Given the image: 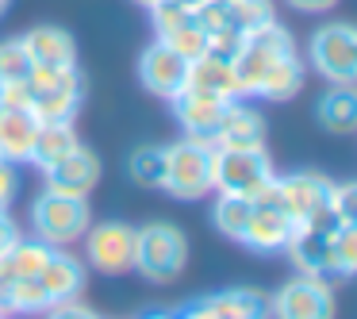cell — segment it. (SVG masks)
Returning <instances> with one entry per match:
<instances>
[{"label": "cell", "mask_w": 357, "mask_h": 319, "mask_svg": "<svg viewBox=\"0 0 357 319\" xmlns=\"http://www.w3.org/2000/svg\"><path fill=\"white\" fill-rule=\"evenodd\" d=\"M39 135V119L27 108H0V158L12 165L31 162V147Z\"/></svg>", "instance_id": "19"}, {"label": "cell", "mask_w": 357, "mask_h": 319, "mask_svg": "<svg viewBox=\"0 0 357 319\" xmlns=\"http://www.w3.org/2000/svg\"><path fill=\"white\" fill-rule=\"evenodd\" d=\"M43 316H50V319H100L93 308H85V304L73 296V300H62V304H54V308H47Z\"/></svg>", "instance_id": "31"}, {"label": "cell", "mask_w": 357, "mask_h": 319, "mask_svg": "<svg viewBox=\"0 0 357 319\" xmlns=\"http://www.w3.org/2000/svg\"><path fill=\"white\" fill-rule=\"evenodd\" d=\"M296 223L269 200H254V212H250V223L242 231V246L257 250V254H277V250L288 246Z\"/></svg>", "instance_id": "16"}, {"label": "cell", "mask_w": 357, "mask_h": 319, "mask_svg": "<svg viewBox=\"0 0 357 319\" xmlns=\"http://www.w3.org/2000/svg\"><path fill=\"white\" fill-rule=\"evenodd\" d=\"M16 188H20V177H16V165L0 158V208H8L16 200Z\"/></svg>", "instance_id": "32"}, {"label": "cell", "mask_w": 357, "mask_h": 319, "mask_svg": "<svg viewBox=\"0 0 357 319\" xmlns=\"http://www.w3.org/2000/svg\"><path fill=\"white\" fill-rule=\"evenodd\" d=\"M288 50H296V43H292V35H288V27L284 24H265V27H257V31H250L246 39H242V47L234 50V77H238V85H242V96H254V89H257V81L265 77V70H269L277 58H284Z\"/></svg>", "instance_id": "7"}, {"label": "cell", "mask_w": 357, "mask_h": 319, "mask_svg": "<svg viewBox=\"0 0 357 319\" xmlns=\"http://www.w3.org/2000/svg\"><path fill=\"white\" fill-rule=\"evenodd\" d=\"M20 239H24V235H20V223L8 216V208H0V258L8 254Z\"/></svg>", "instance_id": "33"}, {"label": "cell", "mask_w": 357, "mask_h": 319, "mask_svg": "<svg viewBox=\"0 0 357 319\" xmlns=\"http://www.w3.org/2000/svg\"><path fill=\"white\" fill-rule=\"evenodd\" d=\"M43 173H47L50 193L85 200V196L96 188V181H100V158H96L89 147H73L70 154H62L54 165H47Z\"/></svg>", "instance_id": "15"}, {"label": "cell", "mask_w": 357, "mask_h": 319, "mask_svg": "<svg viewBox=\"0 0 357 319\" xmlns=\"http://www.w3.org/2000/svg\"><path fill=\"white\" fill-rule=\"evenodd\" d=\"M27 81L35 89L31 112L39 124H73L77 119L81 101H85V81H81L77 66H66V70H58V66H31Z\"/></svg>", "instance_id": "3"}, {"label": "cell", "mask_w": 357, "mask_h": 319, "mask_svg": "<svg viewBox=\"0 0 357 319\" xmlns=\"http://www.w3.org/2000/svg\"><path fill=\"white\" fill-rule=\"evenodd\" d=\"M127 173L142 188H162L165 185V147H139L127 158Z\"/></svg>", "instance_id": "27"}, {"label": "cell", "mask_w": 357, "mask_h": 319, "mask_svg": "<svg viewBox=\"0 0 357 319\" xmlns=\"http://www.w3.org/2000/svg\"><path fill=\"white\" fill-rule=\"evenodd\" d=\"M181 4H188V8H196V4H204V0H181Z\"/></svg>", "instance_id": "38"}, {"label": "cell", "mask_w": 357, "mask_h": 319, "mask_svg": "<svg viewBox=\"0 0 357 319\" xmlns=\"http://www.w3.org/2000/svg\"><path fill=\"white\" fill-rule=\"evenodd\" d=\"M250 212H254V200L246 196H231V193H219V200L211 204V223H215L219 235L242 242V231L250 223Z\"/></svg>", "instance_id": "26"}, {"label": "cell", "mask_w": 357, "mask_h": 319, "mask_svg": "<svg viewBox=\"0 0 357 319\" xmlns=\"http://www.w3.org/2000/svg\"><path fill=\"white\" fill-rule=\"evenodd\" d=\"M73 147H81L73 124H39V135H35V147H31V165L47 170L62 154H70Z\"/></svg>", "instance_id": "24"}, {"label": "cell", "mask_w": 357, "mask_h": 319, "mask_svg": "<svg viewBox=\"0 0 357 319\" xmlns=\"http://www.w3.org/2000/svg\"><path fill=\"white\" fill-rule=\"evenodd\" d=\"M315 119L331 135H349L357 127V93L354 85H331L315 104Z\"/></svg>", "instance_id": "23"}, {"label": "cell", "mask_w": 357, "mask_h": 319, "mask_svg": "<svg viewBox=\"0 0 357 319\" xmlns=\"http://www.w3.org/2000/svg\"><path fill=\"white\" fill-rule=\"evenodd\" d=\"M273 162L265 147L257 150H231V147H211V188L231 196L257 200L273 185Z\"/></svg>", "instance_id": "2"}, {"label": "cell", "mask_w": 357, "mask_h": 319, "mask_svg": "<svg viewBox=\"0 0 357 319\" xmlns=\"http://www.w3.org/2000/svg\"><path fill=\"white\" fill-rule=\"evenodd\" d=\"M142 319H173V311H146Z\"/></svg>", "instance_id": "35"}, {"label": "cell", "mask_w": 357, "mask_h": 319, "mask_svg": "<svg viewBox=\"0 0 357 319\" xmlns=\"http://www.w3.org/2000/svg\"><path fill=\"white\" fill-rule=\"evenodd\" d=\"M165 193L177 200H196L211 193V147L181 139L165 147Z\"/></svg>", "instance_id": "8"}, {"label": "cell", "mask_w": 357, "mask_h": 319, "mask_svg": "<svg viewBox=\"0 0 357 319\" xmlns=\"http://www.w3.org/2000/svg\"><path fill=\"white\" fill-rule=\"evenodd\" d=\"M296 12H331L338 0H288Z\"/></svg>", "instance_id": "34"}, {"label": "cell", "mask_w": 357, "mask_h": 319, "mask_svg": "<svg viewBox=\"0 0 357 319\" xmlns=\"http://www.w3.org/2000/svg\"><path fill=\"white\" fill-rule=\"evenodd\" d=\"M303 77H307V66H303V58L296 54V50H288L284 58H277V62L265 70V77L257 81L254 96H261V101H292L296 93L303 89Z\"/></svg>", "instance_id": "22"}, {"label": "cell", "mask_w": 357, "mask_h": 319, "mask_svg": "<svg viewBox=\"0 0 357 319\" xmlns=\"http://www.w3.org/2000/svg\"><path fill=\"white\" fill-rule=\"evenodd\" d=\"M188 265V239L181 227L165 223H146L135 239V269L154 285H169L173 277H181V269Z\"/></svg>", "instance_id": "4"}, {"label": "cell", "mask_w": 357, "mask_h": 319, "mask_svg": "<svg viewBox=\"0 0 357 319\" xmlns=\"http://www.w3.org/2000/svg\"><path fill=\"white\" fill-rule=\"evenodd\" d=\"M331 193H334V181L323 177V173H288V177H273V185L265 188L257 200H269L284 212L292 223H303L307 216H315L319 208L331 204Z\"/></svg>", "instance_id": "9"}, {"label": "cell", "mask_w": 357, "mask_h": 319, "mask_svg": "<svg viewBox=\"0 0 357 319\" xmlns=\"http://www.w3.org/2000/svg\"><path fill=\"white\" fill-rule=\"evenodd\" d=\"M27 73H31V58H27L24 43H20V39H4V43H0V85L27 81Z\"/></svg>", "instance_id": "28"}, {"label": "cell", "mask_w": 357, "mask_h": 319, "mask_svg": "<svg viewBox=\"0 0 357 319\" xmlns=\"http://www.w3.org/2000/svg\"><path fill=\"white\" fill-rule=\"evenodd\" d=\"M39 285H43V292H47L50 308L62 304V300H73V296H81V288H85V265L73 254H66V250L54 246L50 262L43 265V273H39Z\"/></svg>", "instance_id": "21"}, {"label": "cell", "mask_w": 357, "mask_h": 319, "mask_svg": "<svg viewBox=\"0 0 357 319\" xmlns=\"http://www.w3.org/2000/svg\"><path fill=\"white\" fill-rule=\"evenodd\" d=\"M8 4H12V0H0V16H4V12H8Z\"/></svg>", "instance_id": "36"}, {"label": "cell", "mask_w": 357, "mask_h": 319, "mask_svg": "<svg viewBox=\"0 0 357 319\" xmlns=\"http://www.w3.org/2000/svg\"><path fill=\"white\" fill-rule=\"evenodd\" d=\"M185 85L196 89V93L219 96V101H246L238 77H234V62L223 58V54H211V50H204L200 58L188 62V81Z\"/></svg>", "instance_id": "18"}, {"label": "cell", "mask_w": 357, "mask_h": 319, "mask_svg": "<svg viewBox=\"0 0 357 319\" xmlns=\"http://www.w3.org/2000/svg\"><path fill=\"white\" fill-rule=\"evenodd\" d=\"M20 43H24L31 66H58V70L77 66V47H73V35L62 31V27H54V24L31 27V31H27Z\"/></svg>", "instance_id": "20"}, {"label": "cell", "mask_w": 357, "mask_h": 319, "mask_svg": "<svg viewBox=\"0 0 357 319\" xmlns=\"http://www.w3.org/2000/svg\"><path fill=\"white\" fill-rule=\"evenodd\" d=\"M269 319H334L331 285L311 277H296L269 296Z\"/></svg>", "instance_id": "12"}, {"label": "cell", "mask_w": 357, "mask_h": 319, "mask_svg": "<svg viewBox=\"0 0 357 319\" xmlns=\"http://www.w3.org/2000/svg\"><path fill=\"white\" fill-rule=\"evenodd\" d=\"M342 227L338 212L326 204L315 216H307L303 223H296L292 239H288L284 254L292 258V265L311 281H323V285H338V281H349L354 273L342 265L338 250H334V231Z\"/></svg>", "instance_id": "1"}, {"label": "cell", "mask_w": 357, "mask_h": 319, "mask_svg": "<svg viewBox=\"0 0 357 319\" xmlns=\"http://www.w3.org/2000/svg\"><path fill=\"white\" fill-rule=\"evenodd\" d=\"M208 304L219 319H269V304L254 288H227V292L208 296Z\"/></svg>", "instance_id": "25"}, {"label": "cell", "mask_w": 357, "mask_h": 319, "mask_svg": "<svg viewBox=\"0 0 357 319\" xmlns=\"http://www.w3.org/2000/svg\"><path fill=\"white\" fill-rule=\"evenodd\" d=\"M215 147L231 150H257L265 147V119L257 108H250L246 101H227L223 116L215 127Z\"/></svg>", "instance_id": "17"}, {"label": "cell", "mask_w": 357, "mask_h": 319, "mask_svg": "<svg viewBox=\"0 0 357 319\" xmlns=\"http://www.w3.org/2000/svg\"><path fill=\"white\" fill-rule=\"evenodd\" d=\"M307 62L331 85L357 81V31L346 20H331L307 39Z\"/></svg>", "instance_id": "5"}, {"label": "cell", "mask_w": 357, "mask_h": 319, "mask_svg": "<svg viewBox=\"0 0 357 319\" xmlns=\"http://www.w3.org/2000/svg\"><path fill=\"white\" fill-rule=\"evenodd\" d=\"M81 239H85V258L93 269L108 273V277H119V273L135 269V239H139V227L108 219V223H96V227L89 223V231Z\"/></svg>", "instance_id": "10"}, {"label": "cell", "mask_w": 357, "mask_h": 319, "mask_svg": "<svg viewBox=\"0 0 357 319\" xmlns=\"http://www.w3.org/2000/svg\"><path fill=\"white\" fill-rule=\"evenodd\" d=\"M93 216H89V204L77 196H62V193H43L31 204V231L35 239L50 242V246H70L81 235L89 231Z\"/></svg>", "instance_id": "6"}, {"label": "cell", "mask_w": 357, "mask_h": 319, "mask_svg": "<svg viewBox=\"0 0 357 319\" xmlns=\"http://www.w3.org/2000/svg\"><path fill=\"white\" fill-rule=\"evenodd\" d=\"M139 81H142V89H146V93L169 101V96H177L181 89H185L188 62L177 54V50H169L165 43L154 39L146 50H142V58H139Z\"/></svg>", "instance_id": "14"}, {"label": "cell", "mask_w": 357, "mask_h": 319, "mask_svg": "<svg viewBox=\"0 0 357 319\" xmlns=\"http://www.w3.org/2000/svg\"><path fill=\"white\" fill-rule=\"evenodd\" d=\"M331 208L338 212L342 223H357V185H354V181H346V185H334Z\"/></svg>", "instance_id": "29"}, {"label": "cell", "mask_w": 357, "mask_h": 319, "mask_svg": "<svg viewBox=\"0 0 357 319\" xmlns=\"http://www.w3.org/2000/svg\"><path fill=\"white\" fill-rule=\"evenodd\" d=\"M169 104H173V116H177L181 131H185L188 139L204 142V147H215V127H219V116H223L227 101L196 93V89L185 85L177 96H169Z\"/></svg>", "instance_id": "13"}, {"label": "cell", "mask_w": 357, "mask_h": 319, "mask_svg": "<svg viewBox=\"0 0 357 319\" xmlns=\"http://www.w3.org/2000/svg\"><path fill=\"white\" fill-rule=\"evenodd\" d=\"M35 104V89L31 81H12V85H0V108H27Z\"/></svg>", "instance_id": "30"}, {"label": "cell", "mask_w": 357, "mask_h": 319, "mask_svg": "<svg viewBox=\"0 0 357 319\" xmlns=\"http://www.w3.org/2000/svg\"><path fill=\"white\" fill-rule=\"evenodd\" d=\"M146 12H150V24H154V39L165 43L169 50H177L185 62H192V58H200L208 50V35L196 24V12L188 4H181V0H158Z\"/></svg>", "instance_id": "11"}, {"label": "cell", "mask_w": 357, "mask_h": 319, "mask_svg": "<svg viewBox=\"0 0 357 319\" xmlns=\"http://www.w3.org/2000/svg\"><path fill=\"white\" fill-rule=\"evenodd\" d=\"M135 4H142V8H150V4H158V0H135Z\"/></svg>", "instance_id": "37"}]
</instances>
